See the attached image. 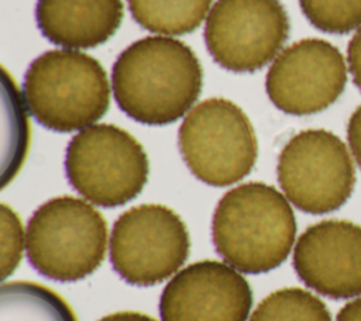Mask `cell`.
I'll list each match as a JSON object with an SVG mask.
<instances>
[{"mask_svg":"<svg viewBox=\"0 0 361 321\" xmlns=\"http://www.w3.org/2000/svg\"><path fill=\"white\" fill-rule=\"evenodd\" d=\"M97 321H157L151 315L138 311H117L102 317Z\"/></svg>","mask_w":361,"mask_h":321,"instance_id":"7402d4cb","label":"cell"},{"mask_svg":"<svg viewBox=\"0 0 361 321\" xmlns=\"http://www.w3.org/2000/svg\"><path fill=\"white\" fill-rule=\"evenodd\" d=\"M336 321H361V296L348 300L338 311Z\"/></svg>","mask_w":361,"mask_h":321,"instance_id":"44dd1931","label":"cell"},{"mask_svg":"<svg viewBox=\"0 0 361 321\" xmlns=\"http://www.w3.org/2000/svg\"><path fill=\"white\" fill-rule=\"evenodd\" d=\"M293 268L317 294L336 300L361 296V225L323 220L307 227L293 246Z\"/></svg>","mask_w":361,"mask_h":321,"instance_id":"7c38bea8","label":"cell"},{"mask_svg":"<svg viewBox=\"0 0 361 321\" xmlns=\"http://www.w3.org/2000/svg\"><path fill=\"white\" fill-rule=\"evenodd\" d=\"M123 0H37L35 20L42 35L66 49L104 44L118 30Z\"/></svg>","mask_w":361,"mask_h":321,"instance_id":"4fadbf2b","label":"cell"},{"mask_svg":"<svg viewBox=\"0 0 361 321\" xmlns=\"http://www.w3.org/2000/svg\"><path fill=\"white\" fill-rule=\"evenodd\" d=\"M252 290L240 270L220 260H199L172 276L161 293L162 321H247Z\"/></svg>","mask_w":361,"mask_h":321,"instance_id":"8fae6325","label":"cell"},{"mask_svg":"<svg viewBox=\"0 0 361 321\" xmlns=\"http://www.w3.org/2000/svg\"><path fill=\"white\" fill-rule=\"evenodd\" d=\"M0 321H76L71 306L35 282L14 280L0 290Z\"/></svg>","mask_w":361,"mask_h":321,"instance_id":"5bb4252c","label":"cell"},{"mask_svg":"<svg viewBox=\"0 0 361 321\" xmlns=\"http://www.w3.org/2000/svg\"><path fill=\"white\" fill-rule=\"evenodd\" d=\"M190 238L183 220L162 204H140L126 210L113 224L109 241L116 273L133 286H155L186 262Z\"/></svg>","mask_w":361,"mask_h":321,"instance_id":"ba28073f","label":"cell"},{"mask_svg":"<svg viewBox=\"0 0 361 321\" xmlns=\"http://www.w3.org/2000/svg\"><path fill=\"white\" fill-rule=\"evenodd\" d=\"M23 97L45 128L82 131L96 124L110 104V83L100 62L75 49H52L28 66Z\"/></svg>","mask_w":361,"mask_h":321,"instance_id":"3957f363","label":"cell"},{"mask_svg":"<svg viewBox=\"0 0 361 321\" xmlns=\"http://www.w3.org/2000/svg\"><path fill=\"white\" fill-rule=\"evenodd\" d=\"M25 251L31 266L56 282L90 276L109 248L104 217L92 203L58 196L41 204L25 229Z\"/></svg>","mask_w":361,"mask_h":321,"instance_id":"277c9868","label":"cell"},{"mask_svg":"<svg viewBox=\"0 0 361 321\" xmlns=\"http://www.w3.org/2000/svg\"><path fill=\"white\" fill-rule=\"evenodd\" d=\"M347 139L348 148L357 165L361 169V106H358L347 124Z\"/></svg>","mask_w":361,"mask_h":321,"instance_id":"ffe728a7","label":"cell"},{"mask_svg":"<svg viewBox=\"0 0 361 321\" xmlns=\"http://www.w3.org/2000/svg\"><path fill=\"white\" fill-rule=\"evenodd\" d=\"M111 86L118 107L133 120L166 125L186 115L200 96L203 70L195 52L166 35L141 38L116 59Z\"/></svg>","mask_w":361,"mask_h":321,"instance_id":"6da1fadb","label":"cell"},{"mask_svg":"<svg viewBox=\"0 0 361 321\" xmlns=\"http://www.w3.org/2000/svg\"><path fill=\"white\" fill-rule=\"evenodd\" d=\"M212 238L230 266L248 275L267 273L281 266L296 244L292 204L271 184H238L219 200Z\"/></svg>","mask_w":361,"mask_h":321,"instance_id":"7a4b0ae2","label":"cell"},{"mask_svg":"<svg viewBox=\"0 0 361 321\" xmlns=\"http://www.w3.org/2000/svg\"><path fill=\"white\" fill-rule=\"evenodd\" d=\"M276 176L292 206L307 214H327L344 206L353 194L354 158L336 134L305 130L283 145Z\"/></svg>","mask_w":361,"mask_h":321,"instance_id":"52a82bcc","label":"cell"},{"mask_svg":"<svg viewBox=\"0 0 361 321\" xmlns=\"http://www.w3.org/2000/svg\"><path fill=\"white\" fill-rule=\"evenodd\" d=\"M302 13L317 30L348 34L361 27V0H299Z\"/></svg>","mask_w":361,"mask_h":321,"instance_id":"e0dca14e","label":"cell"},{"mask_svg":"<svg viewBox=\"0 0 361 321\" xmlns=\"http://www.w3.org/2000/svg\"><path fill=\"white\" fill-rule=\"evenodd\" d=\"M347 65L354 84L361 92V27L355 30L353 38L348 42Z\"/></svg>","mask_w":361,"mask_h":321,"instance_id":"d6986e66","label":"cell"},{"mask_svg":"<svg viewBox=\"0 0 361 321\" xmlns=\"http://www.w3.org/2000/svg\"><path fill=\"white\" fill-rule=\"evenodd\" d=\"M248 321H331V314L313 291L283 287L265 296Z\"/></svg>","mask_w":361,"mask_h":321,"instance_id":"2e32d148","label":"cell"},{"mask_svg":"<svg viewBox=\"0 0 361 321\" xmlns=\"http://www.w3.org/2000/svg\"><path fill=\"white\" fill-rule=\"evenodd\" d=\"M289 28L279 0H217L206 18L204 42L221 68L254 72L279 55Z\"/></svg>","mask_w":361,"mask_h":321,"instance_id":"9c48e42d","label":"cell"},{"mask_svg":"<svg viewBox=\"0 0 361 321\" xmlns=\"http://www.w3.org/2000/svg\"><path fill=\"white\" fill-rule=\"evenodd\" d=\"M65 172L85 200L111 208L142 191L149 163L142 145L128 131L113 124H93L71 139Z\"/></svg>","mask_w":361,"mask_h":321,"instance_id":"5b68a950","label":"cell"},{"mask_svg":"<svg viewBox=\"0 0 361 321\" xmlns=\"http://www.w3.org/2000/svg\"><path fill=\"white\" fill-rule=\"evenodd\" d=\"M0 229H1V280H6L18 268L25 249V229L18 214L1 203L0 206Z\"/></svg>","mask_w":361,"mask_h":321,"instance_id":"ac0fdd59","label":"cell"},{"mask_svg":"<svg viewBox=\"0 0 361 321\" xmlns=\"http://www.w3.org/2000/svg\"><path fill=\"white\" fill-rule=\"evenodd\" d=\"M347 58L320 38H305L274 59L265 77L272 104L290 115H309L330 107L344 92Z\"/></svg>","mask_w":361,"mask_h":321,"instance_id":"30bf717a","label":"cell"},{"mask_svg":"<svg viewBox=\"0 0 361 321\" xmlns=\"http://www.w3.org/2000/svg\"><path fill=\"white\" fill-rule=\"evenodd\" d=\"M133 18L157 35L195 31L210 11L212 0H127Z\"/></svg>","mask_w":361,"mask_h":321,"instance_id":"9a60e30c","label":"cell"},{"mask_svg":"<svg viewBox=\"0 0 361 321\" xmlns=\"http://www.w3.org/2000/svg\"><path fill=\"white\" fill-rule=\"evenodd\" d=\"M179 151L200 182L224 187L244 179L258 156L255 131L231 100L212 97L197 103L179 128Z\"/></svg>","mask_w":361,"mask_h":321,"instance_id":"8992f818","label":"cell"}]
</instances>
